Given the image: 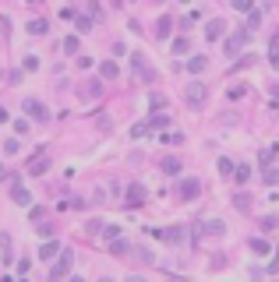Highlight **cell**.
Instances as JSON below:
<instances>
[{"label":"cell","mask_w":279,"mask_h":282,"mask_svg":"<svg viewBox=\"0 0 279 282\" xmlns=\"http://www.w3.org/2000/svg\"><path fill=\"white\" fill-rule=\"evenodd\" d=\"M71 265H74V254L71 251H64L60 254V261L53 265V272H50V282H64L67 275H71Z\"/></svg>","instance_id":"obj_1"},{"label":"cell","mask_w":279,"mask_h":282,"mask_svg":"<svg viewBox=\"0 0 279 282\" xmlns=\"http://www.w3.org/2000/svg\"><path fill=\"white\" fill-rule=\"evenodd\" d=\"M248 43V28H241V32H233L230 39H226V43H223V50H226V57H237V53H241V46Z\"/></svg>","instance_id":"obj_2"},{"label":"cell","mask_w":279,"mask_h":282,"mask_svg":"<svg viewBox=\"0 0 279 282\" xmlns=\"http://www.w3.org/2000/svg\"><path fill=\"white\" fill-rule=\"evenodd\" d=\"M25 113H28V120H39V124H43V120L50 116V113H46V106L39 102V99H25Z\"/></svg>","instance_id":"obj_3"},{"label":"cell","mask_w":279,"mask_h":282,"mask_svg":"<svg viewBox=\"0 0 279 282\" xmlns=\"http://www.w3.org/2000/svg\"><path fill=\"white\" fill-rule=\"evenodd\" d=\"M46 166H50V159H46V152H43V148H39V152H35V159H28V173H32V177H39V173H46Z\"/></svg>","instance_id":"obj_4"},{"label":"cell","mask_w":279,"mask_h":282,"mask_svg":"<svg viewBox=\"0 0 279 282\" xmlns=\"http://www.w3.org/2000/svg\"><path fill=\"white\" fill-rule=\"evenodd\" d=\"M205 95H209V92H205V85H191V89H187V102H191V106H202V102H205Z\"/></svg>","instance_id":"obj_5"},{"label":"cell","mask_w":279,"mask_h":282,"mask_svg":"<svg viewBox=\"0 0 279 282\" xmlns=\"http://www.w3.org/2000/svg\"><path fill=\"white\" fill-rule=\"evenodd\" d=\"M180 194L184 197H198L202 194V180H180Z\"/></svg>","instance_id":"obj_6"},{"label":"cell","mask_w":279,"mask_h":282,"mask_svg":"<svg viewBox=\"0 0 279 282\" xmlns=\"http://www.w3.org/2000/svg\"><path fill=\"white\" fill-rule=\"evenodd\" d=\"M11 197L18 201V205H28V201H32V194H28V190H25L18 180H14V187H11Z\"/></svg>","instance_id":"obj_7"},{"label":"cell","mask_w":279,"mask_h":282,"mask_svg":"<svg viewBox=\"0 0 279 282\" xmlns=\"http://www.w3.org/2000/svg\"><path fill=\"white\" fill-rule=\"evenodd\" d=\"M128 201H131V205H141V201H145V187L141 184H131L128 187Z\"/></svg>","instance_id":"obj_8"},{"label":"cell","mask_w":279,"mask_h":282,"mask_svg":"<svg viewBox=\"0 0 279 282\" xmlns=\"http://www.w3.org/2000/svg\"><path fill=\"white\" fill-rule=\"evenodd\" d=\"M28 32H32V35H46V32H50V25H46L43 18H32V21H28Z\"/></svg>","instance_id":"obj_9"},{"label":"cell","mask_w":279,"mask_h":282,"mask_svg":"<svg viewBox=\"0 0 279 282\" xmlns=\"http://www.w3.org/2000/svg\"><path fill=\"white\" fill-rule=\"evenodd\" d=\"M57 251H60V244H57V240H50V244H43V247H39V258H46V261H50Z\"/></svg>","instance_id":"obj_10"},{"label":"cell","mask_w":279,"mask_h":282,"mask_svg":"<svg viewBox=\"0 0 279 282\" xmlns=\"http://www.w3.org/2000/svg\"><path fill=\"white\" fill-rule=\"evenodd\" d=\"M135 71H138V74H145L148 82H152V67H148V64L141 60V53H135Z\"/></svg>","instance_id":"obj_11"},{"label":"cell","mask_w":279,"mask_h":282,"mask_svg":"<svg viewBox=\"0 0 279 282\" xmlns=\"http://www.w3.org/2000/svg\"><path fill=\"white\" fill-rule=\"evenodd\" d=\"M269 60H272V67H279V35L269 43Z\"/></svg>","instance_id":"obj_12"},{"label":"cell","mask_w":279,"mask_h":282,"mask_svg":"<svg viewBox=\"0 0 279 282\" xmlns=\"http://www.w3.org/2000/svg\"><path fill=\"white\" fill-rule=\"evenodd\" d=\"M99 74H103V78H117V60H103Z\"/></svg>","instance_id":"obj_13"},{"label":"cell","mask_w":279,"mask_h":282,"mask_svg":"<svg viewBox=\"0 0 279 282\" xmlns=\"http://www.w3.org/2000/svg\"><path fill=\"white\" fill-rule=\"evenodd\" d=\"M187 71H191V74L205 71V57H191V60H187Z\"/></svg>","instance_id":"obj_14"},{"label":"cell","mask_w":279,"mask_h":282,"mask_svg":"<svg viewBox=\"0 0 279 282\" xmlns=\"http://www.w3.org/2000/svg\"><path fill=\"white\" fill-rule=\"evenodd\" d=\"M163 173L177 177V173H180V163H177V159H163Z\"/></svg>","instance_id":"obj_15"},{"label":"cell","mask_w":279,"mask_h":282,"mask_svg":"<svg viewBox=\"0 0 279 282\" xmlns=\"http://www.w3.org/2000/svg\"><path fill=\"white\" fill-rule=\"evenodd\" d=\"M205 233H209V236H223V222H219V219L205 222Z\"/></svg>","instance_id":"obj_16"},{"label":"cell","mask_w":279,"mask_h":282,"mask_svg":"<svg viewBox=\"0 0 279 282\" xmlns=\"http://www.w3.org/2000/svg\"><path fill=\"white\" fill-rule=\"evenodd\" d=\"M166 240H170V244H180V240H184V229H180V226L166 229Z\"/></svg>","instance_id":"obj_17"},{"label":"cell","mask_w":279,"mask_h":282,"mask_svg":"<svg viewBox=\"0 0 279 282\" xmlns=\"http://www.w3.org/2000/svg\"><path fill=\"white\" fill-rule=\"evenodd\" d=\"M223 28H226L223 21H209V39H219V35H223Z\"/></svg>","instance_id":"obj_18"},{"label":"cell","mask_w":279,"mask_h":282,"mask_svg":"<svg viewBox=\"0 0 279 282\" xmlns=\"http://www.w3.org/2000/svg\"><path fill=\"white\" fill-rule=\"evenodd\" d=\"M99 92H103V85H99V82H89V89H85L82 95H85V99H96Z\"/></svg>","instance_id":"obj_19"},{"label":"cell","mask_w":279,"mask_h":282,"mask_svg":"<svg viewBox=\"0 0 279 282\" xmlns=\"http://www.w3.org/2000/svg\"><path fill=\"white\" fill-rule=\"evenodd\" d=\"M233 177L241 180V184H244V180H251V166H237V170H233Z\"/></svg>","instance_id":"obj_20"},{"label":"cell","mask_w":279,"mask_h":282,"mask_svg":"<svg viewBox=\"0 0 279 282\" xmlns=\"http://www.w3.org/2000/svg\"><path fill=\"white\" fill-rule=\"evenodd\" d=\"M128 251H131L128 240H113V254H128Z\"/></svg>","instance_id":"obj_21"},{"label":"cell","mask_w":279,"mask_h":282,"mask_svg":"<svg viewBox=\"0 0 279 282\" xmlns=\"http://www.w3.org/2000/svg\"><path fill=\"white\" fill-rule=\"evenodd\" d=\"M64 50H67V53H78V35H67V39H64Z\"/></svg>","instance_id":"obj_22"},{"label":"cell","mask_w":279,"mask_h":282,"mask_svg":"<svg viewBox=\"0 0 279 282\" xmlns=\"http://www.w3.org/2000/svg\"><path fill=\"white\" fill-rule=\"evenodd\" d=\"M187 50H191L187 39H173V53H187Z\"/></svg>","instance_id":"obj_23"},{"label":"cell","mask_w":279,"mask_h":282,"mask_svg":"<svg viewBox=\"0 0 279 282\" xmlns=\"http://www.w3.org/2000/svg\"><path fill=\"white\" fill-rule=\"evenodd\" d=\"M251 247H255V254H269V244H265V240H258V236L251 240Z\"/></svg>","instance_id":"obj_24"},{"label":"cell","mask_w":279,"mask_h":282,"mask_svg":"<svg viewBox=\"0 0 279 282\" xmlns=\"http://www.w3.org/2000/svg\"><path fill=\"white\" fill-rule=\"evenodd\" d=\"M103 233H106V240H121V226H106Z\"/></svg>","instance_id":"obj_25"},{"label":"cell","mask_w":279,"mask_h":282,"mask_svg":"<svg viewBox=\"0 0 279 282\" xmlns=\"http://www.w3.org/2000/svg\"><path fill=\"white\" fill-rule=\"evenodd\" d=\"M237 208H241V212H248L251 205H248V194H237Z\"/></svg>","instance_id":"obj_26"},{"label":"cell","mask_w":279,"mask_h":282,"mask_svg":"<svg viewBox=\"0 0 279 282\" xmlns=\"http://www.w3.org/2000/svg\"><path fill=\"white\" fill-rule=\"evenodd\" d=\"M219 170H223V173H226V177H230V173H233V170H237V166H233V163H230V159H223V163H219Z\"/></svg>","instance_id":"obj_27"},{"label":"cell","mask_w":279,"mask_h":282,"mask_svg":"<svg viewBox=\"0 0 279 282\" xmlns=\"http://www.w3.org/2000/svg\"><path fill=\"white\" fill-rule=\"evenodd\" d=\"M124 282H145V279H141V275H131V279H124Z\"/></svg>","instance_id":"obj_28"},{"label":"cell","mask_w":279,"mask_h":282,"mask_svg":"<svg viewBox=\"0 0 279 282\" xmlns=\"http://www.w3.org/2000/svg\"><path fill=\"white\" fill-rule=\"evenodd\" d=\"M4 120H7V109H4V106H0V124H4Z\"/></svg>","instance_id":"obj_29"},{"label":"cell","mask_w":279,"mask_h":282,"mask_svg":"<svg viewBox=\"0 0 279 282\" xmlns=\"http://www.w3.org/2000/svg\"><path fill=\"white\" fill-rule=\"evenodd\" d=\"M0 25H4V28H7V18H0Z\"/></svg>","instance_id":"obj_30"},{"label":"cell","mask_w":279,"mask_h":282,"mask_svg":"<svg viewBox=\"0 0 279 282\" xmlns=\"http://www.w3.org/2000/svg\"><path fill=\"white\" fill-rule=\"evenodd\" d=\"M71 282H85V279H71Z\"/></svg>","instance_id":"obj_31"},{"label":"cell","mask_w":279,"mask_h":282,"mask_svg":"<svg viewBox=\"0 0 279 282\" xmlns=\"http://www.w3.org/2000/svg\"><path fill=\"white\" fill-rule=\"evenodd\" d=\"M99 282H113V279H99Z\"/></svg>","instance_id":"obj_32"}]
</instances>
